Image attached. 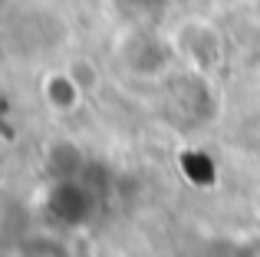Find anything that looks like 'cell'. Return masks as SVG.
<instances>
[{
  "label": "cell",
  "instance_id": "obj_2",
  "mask_svg": "<svg viewBox=\"0 0 260 257\" xmlns=\"http://www.w3.org/2000/svg\"><path fill=\"white\" fill-rule=\"evenodd\" d=\"M175 53L188 63L191 73H211L221 63V37L214 26H208L204 20H191L178 30L175 37Z\"/></svg>",
  "mask_w": 260,
  "mask_h": 257
},
{
  "label": "cell",
  "instance_id": "obj_5",
  "mask_svg": "<svg viewBox=\"0 0 260 257\" xmlns=\"http://www.w3.org/2000/svg\"><path fill=\"white\" fill-rule=\"evenodd\" d=\"M231 257H260V234H257V238H244L241 244L234 247Z\"/></svg>",
  "mask_w": 260,
  "mask_h": 257
},
{
  "label": "cell",
  "instance_id": "obj_4",
  "mask_svg": "<svg viewBox=\"0 0 260 257\" xmlns=\"http://www.w3.org/2000/svg\"><path fill=\"white\" fill-rule=\"evenodd\" d=\"M70 73L76 76V83L83 86V89H92V83H95V70L86 63V59H79L76 66H70Z\"/></svg>",
  "mask_w": 260,
  "mask_h": 257
},
{
  "label": "cell",
  "instance_id": "obj_3",
  "mask_svg": "<svg viewBox=\"0 0 260 257\" xmlns=\"http://www.w3.org/2000/svg\"><path fill=\"white\" fill-rule=\"evenodd\" d=\"M40 92H43L46 109H53L56 116H70V112H76L79 106H83V96H86V89L76 83V76H73L70 70L46 73Z\"/></svg>",
  "mask_w": 260,
  "mask_h": 257
},
{
  "label": "cell",
  "instance_id": "obj_1",
  "mask_svg": "<svg viewBox=\"0 0 260 257\" xmlns=\"http://www.w3.org/2000/svg\"><path fill=\"white\" fill-rule=\"evenodd\" d=\"M99 211V195L79 178H59L46 191V214L59 228H86Z\"/></svg>",
  "mask_w": 260,
  "mask_h": 257
}]
</instances>
